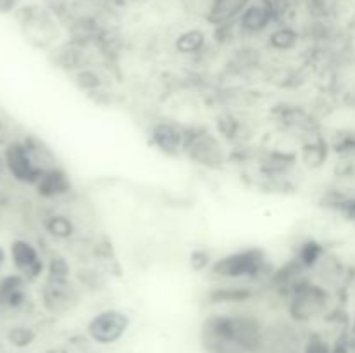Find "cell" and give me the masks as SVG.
Returning <instances> with one entry per match:
<instances>
[{"mask_svg": "<svg viewBox=\"0 0 355 353\" xmlns=\"http://www.w3.org/2000/svg\"><path fill=\"white\" fill-rule=\"evenodd\" d=\"M130 327V317L116 308H107L94 315L87 324V334L97 345H114L127 334Z\"/></svg>", "mask_w": 355, "mask_h": 353, "instance_id": "obj_5", "label": "cell"}, {"mask_svg": "<svg viewBox=\"0 0 355 353\" xmlns=\"http://www.w3.org/2000/svg\"><path fill=\"white\" fill-rule=\"evenodd\" d=\"M151 142L155 147L168 156L182 152L184 147V127L172 121H158L151 127Z\"/></svg>", "mask_w": 355, "mask_h": 353, "instance_id": "obj_9", "label": "cell"}, {"mask_svg": "<svg viewBox=\"0 0 355 353\" xmlns=\"http://www.w3.org/2000/svg\"><path fill=\"white\" fill-rule=\"evenodd\" d=\"M35 185H37L38 194H42V196L58 197L69 190V179L62 170H59L58 166H54V168L45 170Z\"/></svg>", "mask_w": 355, "mask_h": 353, "instance_id": "obj_14", "label": "cell"}, {"mask_svg": "<svg viewBox=\"0 0 355 353\" xmlns=\"http://www.w3.org/2000/svg\"><path fill=\"white\" fill-rule=\"evenodd\" d=\"M10 255H12L14 265L24 279H37L44 272V262H42L37 248L28 241H14Z\"/></svg>", "mask_w": 355, "mask_h": 353, "instance_id": "obj_11", "label": "cell"}, {"mask_svg": "<svg viewBox=\"0 0 355 353\" xmlns=\"http://www.w3.org/2000/svg\"><path fill=\"white\" fill-rule=\"evenodd\" d=\"M44 225L52 237L61 239V241L73 239L76 234L75 224L68 217H64V215H51V217H47Z\"/></svg>", "mask_w": 355, "mask_h": 353, "instance_id": "obj_16", "label": "cell"}, {"mask_svg": "<svg viewBox=\"0 0 355 353\" xmlns=\"http://www.w3.org/2000/svg\"><path fill=\"white\" fill-rule=\"evenodd\" d=\"M17 21L24 35L35 42H52L59 35L61 21L47 6H24L17 9Z\"/></svg>", "mask_w": 355, "mask_h": 353, "instance_id": "obj_4", "label": "cell"}, {"mask_svg": "<svg viewBox=\"0 0 355 353\" xmlns=\"http://www.w3.org/2000/svg\"><path fill=\"white\" fill-rule=\"evenodd\" d=\"M182 152L191 161L208 168H220L227 158L217 134L200 127H184Z\"/></svg>", "mask_w": 355, "mask_h": 353, "instance_id": "obj_3", "label": "cell"}, {"mask_svg": "<svg viewBox=\"0 0 355 353\" xmlns=\"http://www.w3.org/2000/svg\"><path fill=\"white\" fill-rule=\"evenodd\" d=\"M78 300V291L68 280H54L47 279L44 287V303L45 308H49L51 311H64L71 307L73 303H76Z\"/></svg>", "mask_w": 355, "mask_h": 353, "instance_id": "obj_10", "label": "cell"}, {"mask_svg": "<svg viewBox=\"0 0 355 353\" xmlns=\"http://www.w3.org/2000/svg\"><path fill=\"white\" fill-rule=\"evenodd\" d=\"M208 47V35L201 28H186L179 31V35L173 40V48L179 55L184 57H193L201 55Z\"/></svg>", "mask_w": 355, "mask_h": 353, "instance_id": "obj_13", "label": "cell"}, {"mask_svg": "<svg viewBox=\"0 0 355 353\" xmlns=\"http://www.w3.org/2000/svg\"><path fill=\"white\" fill-rule=\"evenodd\" d=\"M333 291L321 282L302 279L288 293V315L295 322H312L331 310Z\"/></svg>", "mask_w": 355, "mask_h": 353, "instance_id": "obj_1", "label": "cell"}, {"mask_svg": "<svg viewBox=\"0 0 355 353\" xmlns=\"http://www.w3.org/2000/svg\"><path fill=\"white\" fill-rule=\"evenodd\" d=\"M24 300V277L7 275L0 280V305L2 307H19Z\"/></svg>", "mask_w": 355, "mask_h": 353, "instance_id": "obj_15", "label": "cell"}, {"mask_svg": "<svg viewBox=\"0 0 355 353\" xmlns=\"http://www.w3.org/2000/svg\"><path fill=\"white\" fill-rule=\"evenodd\" d=\"M236 31L238 37L243 40H255V38L266 37L272 26H276L277 21L269 9L263 6L260 0H253L241 16L236 19Z\"/></svg>", "mask_w": 355, "mask_h": 353, "instance_id": "obj_6", "label": "cell"}, {"mask_svg": "<svg viewBox=\"0 0 355 353\" xmlns=\"http://www.w3.org/2000/svg\"><path fill=\"white\" fill-rule=\"evenodd\" d=\"M304 42L302 30L293 23H279L266 35L267 47L277 54H286L295 51Z\"/></svg>", "mask_w": 355, "mask_h": 353, "instance_id": "obj_12", "label": "cell"}, {"mask_svg": "<svg viewBox=\"0 0 355 353\" xmlns=\"http://www.w3.org/2000/svg\"><path fill=\"white\" fill-rule=\"evenodd\" d=\"M47 279L54 280H68L69 279V265L61 256L51 258L47 265Z\"/></svg>", "mask_w": 355, "mask_h": 353, "instance_id": "obj_17", "label": "cell"}, {"mask_svg": "<svg viewBox=\"0 0 355 353\" xmlns=\"http://www.w3.org/2000/svg\"><path fill=\"white\" fill-rule=\"evenodd\" d=\"M21 0H0V12H10L19 7Z\"/></svg>", "mask_w": 355, "mask_h": 353, "instance_id": "obj_22", "label": "cell"}, {"mask_svg": "<svg viewBox=\"0 0 355 353\" xmlns=\"http://www.w3.org/2000/svg\"><path fill=\"white\" fill-rule=\"evenodd\" d=\"M252 2L253 0H207L203 19L211 28L232 24Z\"/></svg>", "mask_w": 355, "mask_h": 353, "instance_id": "obj_8", "label": "cell"}, {"mask_svg": "<svg viewBox=\"0 0 355 353\" xmlns=\"http://www.w3.org/2000/svg\"><path fill=\"white\" fill-rule=\"evenodd\" d=\"M9 341L17 348H24L35 341V332L30 327H14L9 331Z\"/></svg>", "mask_w": 355, "mask_h": 353, "instance_id": "obj_19", "label": "cell"}, {"mask_svg": "<svg viewBox=\"0 0 355 353\" xmlns=\"http://www.w3.org/2000/svg\"><path fill=\"white\" fill-rule=\"evenodd\" d=\"M211 260H210V255H208L205 249H196V251H193V255H191V266H193L196 272H201V270L205 269H210L211 266Z\"/></svg>", "mask_w": 355, "mask_h": 353, "instance_id": "obj_20", "label": "cell"}, {"mask_svg": "<svg viewBox=\"0 0 355 353\" xmlns=\"http://www.w3.org/2000/svg\"><path fill=\"white\" fill-rule=\"evenodd\" d=\"M331 353H352V343L350 336L345 331L340 336H336L331 341Z\"/></svg>", "mask_w": 355, "mask_h": 353, "instance_id": "obj_21", "label": "cell"}, {"mask_svg": "<svg viewBox=\"0 0 355 353\" xmlns=\"http://www.w3.org/2000/svg\"><path fill=\"white\" fill-rule=\"evenodd\" d=\"M2 260H3V253H2V249H0V263H2Z\"/></svg>", "mask_w": 355, "mask_h": 353, "instance_id": "obj_24", "label": "cell"}, {"mask_svg": "<svg viewBox=\"0 0 355 353\" xmlns=\"http://www.w3.org/2000/svg\"><path fill=\"white\" fill-rule=\"evenodd\" d=\"M121 2H125L127 6H139V3H148L151 0H121Z\"/></svg>", "mask_w": 355, "mask_h": 353, "instance_id": "obj_23", "label": "cell"}, {"mask_svg": "<svg viewBox=\"0 0 355 353\" xmlns=\"http://www.w3.org/2000/svg\"><path fill=\"white\" fill-rule=\"evenodd\" d=\"M266 269V255L262 249H241L227 256L214 260L210 266L211 275L224 280L257 279Z\"/></svg>", "mask_w": 355, "mask_h": 353, "instance_id": "obj_2", "label": "cell"}, {"mask_svg": "<svg viewBox=\"0 0 355 353\" xmlns=\"http://www.w3.org/2000/svg\"><path fill=\"white\" fill-rule=\"evenodd\" d=\"M304 353H331V341L321 334H311L304 343Z\"/></svg>", "mask_w": 355, "mask_h": 353, "instance_id": "obj_18", "label": "cell"}, {"mask_svg": "<svg viewBox=\"0 0 355 353\" xmlns=\"http://www.w3.org/2000/svg\"><path fill=\"white\" fill-rule=\"evenodd\" d=\"M6 166L17 180L26 183H37V180L44 173L28 144H19V142L9 145V149H7Z\"/></svg>", "mask_w": 355, "mask_h": 353, "instance_id": "obj_7", "label": "cell"}]
</instances>
